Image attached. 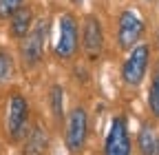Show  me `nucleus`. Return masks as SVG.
<instances>
[{
  "instance_id": "7",
  "label": "nucleus",
  "mask_w": 159,
  "mask_h": 155,
  "mask_svg": "<svg viewBox=\"0 0 159 155\" xmlns=\"http://www.w3.org/2000/svg\"><path fill=\"white\" fill-rule=\"evenodd\" d=\"M27 120H29V104L25 100V95H11L9 100V113H7V131L13 140H18L22 135L25 126H27Z\"/></svg>"
},
{
  "instance_id": "4",
  "label": "nucleus",
  "mask_w": 159,
  "mask_h": 155,
  "mask_svg": "<svg viewBox=\"0 0 159 155\" xmlns=\"http://www.w3.org/2000/svg\"><path fill=\"white\" fill-rule=\"evenodd\" d=\"M47 35H49V20H38L35 25H31V29L27 31V35L22 38V58L27 64H38L40 58H42L44 51V42H47Z\"/></svg>"
},
{
  "instance_id": "6",
  "label": "nucleus",
  "mask_w": 159,
  "mask_h": 155,
  "mask_svg": "<svg viewBox=\"0 0 159 155\" xmlns=\"http://www.w3.org/2000/svg\"><path fill=\"white\" fill-rule=\"evenodd\" d=\"M144 35V20L137 16V11L126 9L119 16V25H117V40L122 49H133L139 38Z\"/></svg>"
},
{
  "instance_id": "10",
  "label": "nucleus",
  "mask_w": 159,
  "mask_h": 155,
  "mask_svg": "<svg viewBox=\"0 0 159 155\" xmlns=\"http://www.w3.org/2000/svg\"><path fill=\"white\" fill-rule=\"evenodd\" d=\"M137 146L142 155H159V133L155 126H144L137 135Z\"/></svg>"
},
{
  "instance_id": "9",
  "label": "nucleus",
  "mask_w": 159,
  "mask_h": 155,
  "mask_svg": "<svg viewBox=\"0 0 159 155\" xmlns=\"http://www.w3.org/2000/svg\"><path fill=\"white\" fill-rule=\"evenodd\" d=\"M9 18H11V35L18 38V40H22L33 25V11L29 7H18Z\"/></svg>"
},
{
  "instance_id": "11",
  "label": "nucleus",
  "mask_w": 159,
  "mask_h": 155,
  "mask_svg": "<svg viewBox=\"0 0 159 155\" xmlns=\"http://www.w3.org/2000/svg\"><path fill=\"white\" fill-rule=\"evenodd\" d=\"M49 100H51V111L57 120H62V113H64V91L60 84L51 87V93H49Z\"/></svg>"
},
{
  "instance_id": "14",
  "label": "nucleus",
  "mask_w": 159,
  "mask_h": 155,
  "mask_svg": "<svg viewBox=\"0 0 159 155\" xmlns=\"http://www.w3.org/2000/svg\"><path fill=\"white\" fill-rule=\"evenodd\" d=\"M148 106H150V111L159 118V82H155V80H152L150 93H148Z\"/></svg>"
},
{
  "instance_id": "2",
  "label": "nucleus",
  "mask_w": 159,
  "mask_h": 155,
  "mask_svg": "<svg viewBox=\"0 0 159 155\" xmlns=\"http://www.w3.org/2000/svg\"><path fill=\"white\" fill-rule=\"evenodd\" d=\"M80 47V27L77 20L71 13H62L60 16V35L55 42V55L62 58V60H69L77 53Z\"/></svg>"
},
{
  "instance_id": "8",
  "label": "nucleus",
  "mask_w": 159,
  "mask_h": 155,
  "mask_svg": "<svg viewBox=\"0 0 159 155\" xmlns=\"http://www.w3.org/2000/svg\"><path fill=\"white\" fill-rule=\"evenodd\" d=\"M82 45L84 51L91 58H97L104 49V33H102V25L95 16H86L84 27H82Z\"/></svg>"
},
{
  "instance_id": "13",
  "label": "nucleus",
  "mask_w": 159,
  "mask_h": 155,
  "mask_svg": "<svg viewBox=\"0 0 159 155\" xmlns=\"http://www.w3.org/2000/svg\"><path fill=\"white\" fill-rule=\"evenodd\" d=\"M22 2L25 0H0V18H9L18 7H22Z\"/></svg>"
},
{
  "instance_id": "12",
  "label": "nucleus",
  "mask_w": 159,
  "mask_h": 155,
  "mask_svg": "<svg viewBox=\"0 0 159 155\" xmlns=\"http://www.w3.org/2000/svg\"><path fill=\"white\" fill-rule=\"evenodd\" d=\"M13 75V58L7 51H0V84Z\"/></svg>"
},
{
  "instance_id": "16",
  "label": "nucleus",
  "mask_w": 159,
  "mask_h": 155,
  "mask_svg": "<svg viewBox=\"0 0 159 155\" xmlns=\"http://www.w3.org/2000/svg\"><path fill=\"white\" fill-rule=\"evenodd\" d=\"M71 2H73V5H82V2H84V0H71Z\"/></svg>"
},
{
  "instance_id": "15",
  "label": "nucleus",
  "mask_w": 159,
  "mask_h": 155,
  "mask_svg": "<svg viewBox=\"0 0 159 155\" xmlns=\"http://www.w3.org/2000/svg\"><path fill=\"white\" fill-rule=\"evenodd\" d=\"M155 82H159V64H157V69H155V78H152Z\"/></svg>"
},
{
  "instance_id": "1",
  "label": "nucleus",
  "mask_w": 159,
  "mask_h": 155,
  "mask_svg": "<svg viewBox=\"0 0 159 155\" xmlns=\"http://www.w3.org/2000/svg\"><path fill=\"white\" fill-rule=\"evenodd\" d=\"M150 64V47L148 45H135L130 49V55L126 58V62L122 67V78L128 87H139L146 78Z\"/></svg>"
},
{
  "instance_id": "3",
  "label": "nucleus",
  "mask_w": 159,
  "mask_h": 155,
  "mask_svg": "<svg viewBox=\"0 0 159 155\" xmlns=\"http://www.w3.org/2000/svg\"><path fill=\"white\" fill-rule=\"evenodd\" d=\"M86 135H89V115L82 106H75L66 118V131H64L66 148L71 153H80L84 148Z\"/></svg>"
},
{
  "instance_id": "5",
  "label": "nucleus",
  "mask_w": 159,
  "mask_h": 155,
  "mask_svg": "<svg viewBox=\"0 0 159 155\" xmlns=\"http://www.w3.org/2000/svg\"><path fill=\"white\" fill-rule=\"evenodd\" d=\"M130 151H133V142L126 120L113 118L108 126V135L104 140V155H130Z\"/></svg>"
}]
</instances>
